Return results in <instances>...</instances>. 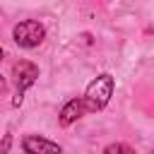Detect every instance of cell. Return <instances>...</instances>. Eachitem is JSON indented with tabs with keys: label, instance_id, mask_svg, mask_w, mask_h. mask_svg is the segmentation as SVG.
Returning a JSON list of instances; mask_svg holds the SVG:
<instances>
[{
	"label": "cell",
	"instance_id": "obj_1",
	"mask_svg": "<svg viewBox=\"0 0 154 154\" xmlns=\"http://www.w3.org/2000/svg\"><path fill=\"white\" fill-rule=\"evenodd\" d=\"M113 87H116V82H113V77H111L108 72L94 77V79L87 84L84 96H79L82 103H84V111H87V113H96V111L106 108V103H108L111 96H113Z\"/></svg>",
	"mask_w": 154,
	"mask_h": 154
},
{
	"label": "cell",
	"instance_id": "obj_2",
	"mask_svg": "<svg viewBox=\"0 0 154 154\" xmlns=\"http://www.w3.org/2000/svg\"><path fill=\"white\" fill-rule=\"evenodd\" d=\"M12 38H14V43L22 46V48H36V46L43 43L46 29H43L36 19H24V22H19V24L12 29Z\"/></svg>",
	"mask_w": 154,
	"mask_h": 154
},
{
	"label": "cell",
	"instance_id": "obj_3",
	"mask_svg": "<svg viewBox=\"0 0 154 154\" xmlns=\"http://www.w3.org/2000/svg\"><path fill=\"white\" fill-rule=\"evenodd\" d=\"M12 75H14V82H17V94L12 99V106H19L22 99H24V91L38 79V67L29 60H19L14 67H12Z\"/></svg>",
	"mask_w": 154,
	"mask_h": 154
},
{
	"label": "cell",
	"instance_id": "obj_4",
	"mask_svg": "<svg viewBox=\"0 0 154 154\" xmlns=\"http://www.w3.org/2000/svg\"><path fill=\"white\" fill-rule=\"evenodd\" d=\"M22 149L26 154H63V147L41 137V135H26L22 140Z\"/></svg>",
	"mask_w": 154,
	"mask_h": 154
},
{
	"label": "cell",
	"instance_id": "obj_5",
	"mask_svg": "<svg viewBox=\"0 0 154 154\" xmlns=\"http://www.w3.org/2000/svg\"><path fill=\"white\" fill-rule=\"evenodd\" d=\"M82 116H87V111H84V103H82V99H72V101H67L63 108H60V125H72L75 120H79Z\"/></svg>",
	"mask_w": 154,
	"mask_h": 154
},
{
	"label": "cell",
	"instance_id": "obj_6",
	"mask_svg": "<svg viewBox=\"0 0 154 154\" xmlns=\"http://www.w3.org/2000/svg\"><path fill=\"white\" fill-rule=\"evenodd\" d=\"M103 154H135V149L130 144H125V142H113V144H108L103 149Z\"/></svg>",
	"mask_w": 154,
	"mask_h": 154
},
{
	"label": "cell",
	"instance_id": "obj_7",
	"mask_svg": "<svg viewBox=\"0 0 154 154\" xmlns=\"http://www.w3.org/2000/svg\"><path fill=\"white\" fill-rule=\"evenodd\" d=\"M10 142H12V137H10V135H5V142H2V154H7V152H10Z\"/></svg>",
	"mask_w": 154,
	"mask_h": 154
},
{
	"label": "cell",
	"instance_id": "obj_8",
	"mask_svg": "<svg viewBox=\"0 0 154 154\" xmlns=\"http://www.w3.org/2000/svg\"><path fill=\"white\" fill-rule=\"evenodd\" d=\"M152 154H154V149H152Z\"/></svg>",
	"mask_w": 154,
	"mask_h": 154
}]
</instances>
